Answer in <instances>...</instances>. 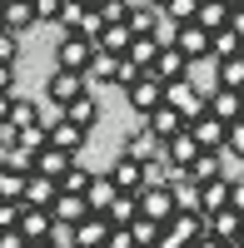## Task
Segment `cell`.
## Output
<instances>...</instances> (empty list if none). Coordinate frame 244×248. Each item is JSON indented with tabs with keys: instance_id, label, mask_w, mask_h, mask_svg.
I'll list each match as a JSON object with an SVG mask.
<instances>
[{
	"instance_id": "obj_12",
	"label": "cell",
	"mask_w": 244,
	"mask_h": 248,
	"mask_svg": "<svg viewBox=\"0 0 244 248\" xmlns=\"http://www.w3.org/2000/svg\"><path fill=\"white\" fill-rule=\"evenodd\" d=\"M55 194H60V184L45 179V174H35V169L25 174V184H20V203H35V209H50Z\"/></svg>"
},
{
	"instance_id": "obj_31",
	"label": "cell",
	"mask_w": 244,
	"mask_h": 248,
	"mask_svg": "<svg viewBox=\"0 0 244 248\" xmlns=\"http://www.w3.org/2000/svg\"><path fill=\"white\" fill-rule=\"evenodd\" d=\"M155 50H159V45H155V35H135L125 55L135 60V65H139V70H150V60H155Z\"/></svg>"
},
{
	"instance_id": "obj_17",
	"label": "cell",
	"mask_w": 244,
	"mask_h": 248,
	"mask_svg": "<svg viewBox=\"0 0 244 248\" xmlns=\"http://www.w3.org/2000/svg\"><path fill=\"white\" fill-rule=\"evenodd\" d=\"M65 119L80 124V129H95V124H100V99H95L90 90L75 94V99H65Z\"/></svg>"
},
{
	"instance_id": "obj_42",
	"label": "cell",
	"mask_w": 244,
	"mask_h": 248,
	"mask_svg": "<svg viewBox=\"0 0 244 248\" xmlns=\"http://www.w3.org/2000/svg\"><path fill=\"white\" fill-rule=\"evenodd\" d=\"M225 25H229V30L244 40V5H234V10H229V20H225Z\"/></svg>"
},
{
	"instance_id": "obj_7",
	"label": "cell",
	"mask_w": 244,
	"mask_h": 248,
	"mask_svg": "<svg viewBox=\"0 0 244 248\" xmlns=\"http://www.w3.org/2000/svg\"><path fill=\"white\" fill-rule=\"evenodd\" d=\"M125 94H130V109H135V119H139L145 109H155L159 99H165V85H159V79L145 70V75L135 79V85H125Z\"/></svg>"
},
{
	"instance_id": "obj_2",
	"label": "cell",
	"mask_w": 244,
	"mask_h": 248,
	"mask_svg": "<svg viewBox=\"0 0 244 248\" xmlns=\"http://www.w3.org/2000/svg\"><path fill=\"white\" fill-rule=\"evenodd\" d=\"M174 50L185 55L190 65H205V60H209V30L194 25V20H190V25H179V30H174Z\"/></svg>"
},
{
	"instance_id": "obj_45",
	"label": "cell",
	"mask_w": 244,
	"mask_h": 248,
	"mask_svg": "<svg viewBox=\"0 0 244 248\" xmlns=\"http://www.w3.org/2000/svg\"><path fill=\"white\" fill-rule=\"evenodd\" d=\"M25 248H65V243H60V238H55V233H50V238H30V243H25Z\"/></svg>"
},
{
	"instance_id": "obj_52",
	"label": "cell",
	"mask_w": 244,
	"mask_h": 248,
	"mask_svg": "<svg viewBox=\"0 0 244 248\" xmlns=\"http://www.w3.org/2000/svg\"><path fill=\"white\" fill-rule=\"evenodd\" d=\"M130 248H145V243H130Z\"/></svg>"
},
{
	"instance_id": "obj_41",
	"label": "cell",
	"mask_w": 244,
	"mask_h": 248,
	"mask_svg": "<svg viewBox=\"0 0 244 248\" xmlns=\"http://www.w3.org/2000/svg\"><path fill=\"white\" fill-rule=\"evenodd\" d=\"M0 248H25V233H20L15 223H10V229H0Z\"/></svg>"
},
{
	"instance_id": "obj_38",
	"label": "cell",
	"mask_w": 244,
	"mask_h": 248,
	"mask_svg": "<svg viewBox=\"0 0 244 248\" xmlns=\"http://www.w3.org/2000/svg\"><path fill=\"white\" fill-rule=\"evenodd\" d=\"M20 184H25V174L0 169V199H15V203H20Z\"/></svg>"
},
{
	"instance_id": "obj_24",
	"label": "cell",
	"mask_w": 244,
	"mask_h": 248,
	"mask_svg": "<svg viewBox=\"0 0 244 248\" xmlns=\"http://www.w3.org/2000/svg\"><path fill=\"white\" fill-rule=\"evenodd\" d=\"M110 184H115V189L139 194V189H145V179H139V164H135L130 154H120V159H115V169H110Z\"/></svg>"
},
{
	"instance_id": "obj_50",
	"label": "cell",
	"mask_w": 244,
	"mask_h": 248,
	"mask_svg": "<svg viewBox=\"0 0 244 248\" xmlns=\"http://www.w3.org/2000/svg\"><path fill=\"white\" fill-rule=\"evenodd\" d=\"M80 5H100V0H80Z\"/></svg>"
},
{
	"instance_id": "obj_29",
	"label": "cell",
	"mask_w": 244,
	"mask_h": 248,
	"mask_svg": "<svg viewBox=\"0 0 244 248\" xmlns=\"http://www.w3.org/2000/svg\"><path fill=\"white\" fill-rule=\"evenodd\" d=\"M125 229H130V238H135V243L155 248V238H159V229H165V223H159V218H145V214H135V218L125 223Z\"/></svg>"
},
{
	"instance_id": "obj_40",
	"label": "cell",
	"mask_w": 244,
	"mask_h": 248,
	"mask_svg": "<svg viewBox=\"0 0 244 248\" xmlns=\"http://www.w3.org/2000/svg\"><path fill=\"white\" fill-rule=\"evenodd\" d=\"M229 209L244 214V174H229Z\"/></svg>"
},
{
	"instance_id": "obj_34",
	"label": "cell",
	"mask_w": 244,
	"mask_h": 248,
	"mask_svg": "<svg viewBox=\"0 0 244 248\" xmlns=\"http://www.w3.org/2000/svg\"><path fill=\"white\" fill-rule=\"evenodd\" d=\"M194 5H199V0H165V5H159V15L174 20V25H190V20H194Z\"/></svg>"
},
{
	"instance_id": "obj_21",
	"label": "cell",
	"mask_w": 244,
	"mask_h": 248,
	"mask_svg": "<svg viewBox=\"0 0 244 248\" xmlns=\"http://www.w3.org/2000/svg\"><path fill=\"white\" fill-rule=\"evenodd\" d=\"M130 25L120 20V25H100V35H95V50H105V55H125L130 50Z\"/></svg>"
},
{
	"instance_id": "obj_19",
	"label": "cell",
	"mask_w": 244,
	"mask_h": 248,
	"mask_svg": "<svg viewBox=\"0 0 244 248\" xmlns=\"http://www.w3.org/2000/svg\"><path fill=\"white\" fill-rule=\"evenodd\" d=\"M85 214H90V209H85V194H65V189H60L55 203H50V218H55V223H65V229H70V223H80Z\"/></svg>"
},
{
	"instance_id": "obj_26",
	"label": "cell",
	"mask_w": 244,
	"mask_h": 248,
	"mask_svg": "<svg viewBox=\"0 0 244 248\" xmlns=\"http://www.w3.org/2000/svg\"><path fill=\"white\" fill-rule=\"evenodd\" d=\"M214 75H219V85L225 90H244V55H229V60H209Z\"/></svg>"
},
{
	"instance_id": "obj_9",
	"label": "cell",
	"mask_w": 244,
	"mask_h": 248,
	"mask_svg": "<svg viewBox=\"0 0 244 248\" xmlns=\"http://www.w3.org/2000/svg\"><path fill=\"white\" fill-rule=\"evenodd\" d=\"M135 199H139V214H145V218H159V223H165V218L174 214V194H170V184H150V189H139Z\"/></svg>"
},
{
	"instance_id": "obj_14",
	"label": "cell",
	"mask_w": 244,
	"mask_h": 248,
	"mask_svg": "<svg viewBox=\"0 0 244 248\" xmlns=\"http://www.w3.org/2000/svg\"><path fill=\"white\" fill-rule=\"evenodd\" d=\"M90 129H80V124H70L65 114H60L50 129H45V144H55V149H65V154H80V144H85Z\"/></svg>"
},
{
	"instance_id": "obj_23",
	"label": "cell",
	"mask_w": 244,
	"mask_h": 248,
	"mask_svg": "<svg viewBox=\"0 0 244 248\" xmlns=\"http://www.w3.org/2000/svg\"><path fill=\"white\" fill-rule=\"evenodd\" d=\"M120 189L110 184V174H90V184H85V209L90 214H105V203L115 199Z\"/></svg>"
},
{
	"instance_id": "obj_1",
	"label": "cell",
	"mask_w": 244,
	"mask_h": 248,
	"mask_svg": "<svg viewBox=\"0 0 244 248\" xmlns=\"http://www.w3.org/2000/svg\"><path fill=\"white\" fill-rule=\"evenodd\" d=\"M90 55H95V40H85V35H70V30H60V40H55V65H60V70H80V75H85Z\"/></svg>"
},
{
	"instance_id": "obj_28",
	"label": "cell",
	"mask_w": 244,
	"mask_h": 248,
	"mask_svg": "<svg viewBox=\"0 0 244 248\" xmlns=\"http://www.w3.org/2000/svg\"><path fill=\"white\" fill-rule=\"evenodd\" d=\"M155 20H159V10L145 5V0H135L130 15H125V25H130V35H150V30H155Z\"/></svg>"
},
{
	"instance_id": "obj_4",
	"label": "cell",
	"mask_w": 244,
	"mask_h": 248,
	"mask_svg": "<svg viewBox=\"0 0 244 248\" xmlns=\"http://www.w3.org/2000/svg\"><path fill=\"white\" fill-rule=\"evenodd\" d=\"M90 90V79L80 75V70H50V79H45V99H55V105H65V99H75V94H85Z\"/></svg>"
},
{
	"instance_id": "obj_20",
	"label": "cell",
	"mask_w": 244,
	"mask_h": 248,
	"mask_svg": "<svg viewBox=\"0 0 244 248\" xmlns=\"http://www.w3.org/2000/svg\"><path fill=\"white\" fill-rule=\"evenodd\" d=\"M225 203H229V174L199 184V214H214V209H225Z\"/></svg>"
},
{
	"instance_id": "obj_39",
	"label": "cell",
	"mask_w": 244,
	"mask_h": 248,
	"mask_svg": "<svg viewBox=\"0 0 244 248\" xmlns=\"http://www.w3.org/2000/svg\"><path fill=\"white\" fill-rule=\"evenodd\" d=\"M35 5V20L40 25H55V10H60V0H30Z\"/></svg>"
},
{
	"instance_id": "obj_18",
	"label": "cell",
	"mask_w": 244,
	"mask_h": 248,
	"mask_svg": "<svg viewBox=\"0 0 244 248\" xmlns=\"http://www.w3.org/2000/svg\"><path fill=\"white\" fill-rule=\"evenodd\" d=\"M205 109H209L219 124L239 119V114H244V109H239V90H225V85H214V94H205Z\"/></svg>"
},
{
	"instance_id": "obj_49",
	"label": "cell",
	"mask_w": 244,
	"mask_h": 248,
	"mask_svg": "<svg viewBox=\"0 0 244 248\" xmlns=\"http://www.w3.org/2000/svg\"><path fill=\"white\" fill-rule=\"evenodd\" d=\"M225 5H229V10H234V5H244V0H225Z\"/></svg>"
},
{
	"instance_id": "obj_5",
	"label": "cell",
	"mask_w": 244,
	"mask_h": 248,
	"mask_svg": "<svg viewBox=\"0 0 244 248\" xmlns=\"http://www.w3.org/2000/svg\"><path fill=\"white\" fill-rule=\"evenodd\" d=\"M150 75L159 79V85H170V79H185V75H190V60L179 55L174 45H159L155 60H150Z\"/></svg>"
},
{
	"instance_id": "obj_48",
	"label": "cell",
	"mask_w": 244,
	"mask_h": 248,
	"mask_svg": "<svg viewBox=\"0 0 244 248\" xmlns=\"http://www.w3.org/2000/svg\"><path fill=\"white\" fill-rule=\"evenodd\" d=\"M145 5H155V10H159V5H165V0H145Z\"/></svg>"
},
{
	"instance_id": "obj_30",
	"label": "cell",
	"mask_w": 244,
	"mask_h": 248,
	"mask_svg": "<svg viewBox=\"0 0 244 248\" xmlns=\"http://www.w3.org/2000/svg\"><path fill=\"white\" fill-rule=\"evenodd\" d=\"M5 124H15V129L35 124V99H25V94H10V114H5Z\"/></svg>"
},
{
	"instance_id": "obj_43",
	"label": "cell",
	"mask_w": 244,
	"mask_h": 248,
	"mask_svg": "<svg viewBox=\"0 0 244 248\" xmlns=\"http://www.w3.org/2000/svg\"><path fill=\"white\" fill-rule=\"evenodd\" d=\"M15 90V65H0V94Z\"/></svg>"
},
{
	"instance_id": "obj_6",
	"label": "cell",
	"mask_w": 244,
	"mask_h": 248,
	"mask_svg": "<svg viewBox=\"0 0 244 248\" xmlns=\"http://www.w3.org/2000/svg\"><path fill=\"white\" fill-rule=\"evenodd\" d=\"M139 124H145L150 134H159V139H170V134H179V129H185V114H179L174 105H165V99H159L155 109H145V114H139Z\"/></svg>"
},
{
	"instance_id": "obj_32",
	"label": "cell",
	"mask_w": 244,
	"mask_h": 248,
	"mask_svg": "<svg viewBox=\"0 0 244 248\" xmlns=\"http://www.w3.org/2000/svg\"><path fill=\"white\" fill-rule=\"evenodd\" d=\"M55 184H60L65 194H85V184H90V169H85V164H70V169L60 174Z\"/></svg>"
},
{
	"instance_id": "obj_44",
	"label": "cell",
	"mask_w": 244,
	"mask_h": 248,
	"mask_svg": "<svg viewBox=\"0 0 244 248\" xmlns=\"http://www.w3.org/2000/svg\"><path fill=\"white\" fill-rule=\"evenodd\" d=\"M190 248H225V243H219V238H214V233H199V238H194V243H190Z\"/></svg>"
},
{
	"instance_id": "obj_25",
	"label": "cell",
	"mask_w": 244,
	"mask_h": 248,
	"mask_svg": "<svg viewBox=\"0 0 244 248\" xmlns=\"http://www.w3.org/2000/svg\"><path fill=\"white\" fill-rule=\"evenodd\" d=\"M135 214H139V199H135L130 189H120V194H115V199L105 203V218L115 223V229H125V223H130Z\"/></svg>"
},
{
	"instance_id": "obj_22",
	"label": "cell",
	"mask_w": 244,
	"mask_h": 248,
	"mask_svg": "<svg viewBox=\"0 0 244 248\" xmlns=\"http://www.w3.org/2000/svg\"><path fill=\"white\" fill-rule=\"evenodd\" d=\"M219 174H225V154H219V149H199V154L190 159V179H194V184L219 179Z\"/></svg>"
},
{
	"instance_id": "obj_10",
	"label": "cell",
	"mask_w": 244,
	"mask_h": 248,
	"mask_svg": "<svg viewBox=\"0 0 244 248\" xmlns=\"http://www.w3.org/2000/svg\"><path fill=\"white\" fill-rule=\"evenodd\" d=\"M159 149H165V139H159V134H150L145 124H135V129L125 134V154H130L135 164H150V159H159Z\"/></svg>"
},
{
	"instance_id": "obj_55",
	"label": "cell",
	"mask_w": 244,
	"mask_h": 248,
	"mask_svg": "<svg viewBox=\"0 0 244 248\" xmlns=\"http://www.w3.org/2000/svg\"><path fill=\"white\" fill-rule=\"evenodd\" d=\"M225 248H239V243H225Z\"/></svg>"
},
{
	"instance_id": "obj_35",
	"label": "cell",
	"mask_w": 244,
	"mask_h": 248,
	"mask_svg": "<svg viewBox=\"0 0 244 248\" xmlns=\"http://www.w3.org/2000/svg\"><path fill=\"white\" fill-rule=\"evenodd\" d=\"M225 154H234V159H244V114L225 124Z\"/></svg>"
},
{
	"instance_id": "obj_15",
	"label": "cell",
	"mask_w": 244,
	"mask_h": 248,
	"mask_svg": "<svg viewBox=\"0 0 244 248\" xmlns=\"http://www.w3.org/2000/svg\"><path fill=\"white\" fill-rule=\"evenodd\" d=\"M194 154H199V144H194V134H190V124H185L179 134H170L165 149H159V159H165V164H179V169H190Z\"/></svg>"
},
{
	"instance_id": "obj_53",
	"label": "cell",
	"mask_w": 244,
	"mask_h": 248,
	"mask_svg": "<svg viewBox=\"0 0 244 248\" xmlns=\"http://www.w3.org/2000/svg\"><path fill=\"white\" fill-rule=\"evenodd\" d=\"M239 55H244V40H239Z\"/></svg>"
},
{
	"instance_id": "obj_33",
	"label": "cell",
	"mask_w": 244,
	"mask_h": 248,
	"mask_svg": "<svg viewBox=\"0 0 244 248\" xmlns=\"http://www.w3.org/2000/svg\"><path fill=\"white\" fill-rule=\"evenodd\" d=\"M139 75H145V70H139L130 55H115V75H110V85H120V90H125V85H135Z\"/></svg>"
},
{
	"instance_id": "obj_3",
	"label": "cell",
	"mask_w": 244,
	"mask_h": 248,
	"mask_svg": "<svg viewBox=\"0 0 244 248\" xmlns=\"http://www.w3.org/2000/svg\"><path fill=\"white\" fill-rule=\"evenodd\" d=\"M165 105H174L179 114H185V124H190L194 114H205V94H199L190 85V75H185V79H170V85H165Z\"/></svg>"
},
{
	"instance_id": "obj_27",
	"label": "cell",
	"mask_w": 244,
	"mask_h": 248,
	"mask_svg": "<svg viewBox=\"0 0 244 248\" xmlns=\"http://www.w3.org/2000/svg\"><path fill=\"white\" fill-rule=\"evenodd\" d=\"M225 20H229V5H225V0H199V5H194V25L219 30Z\"/></svg>"
},
{
	"instance_id": "obj_8",
	"label": "cell",
	"mask_w": 244,
	"mask_h": 248,
	"mask_svg": "<svg viewBox=\"0 0 244 248\" xmlns=\"http://www.w3.org/2000/svg\"><path fill=\"white\" fill-rule=\"evenodd\" d=\"M40 20H35V5L30 0H0V30H10V35H25L35 30Z\"/></svg>"
},
{
	"instance_id": "obj_11",
	"label": "cell",
	"mask_w": 244,
	"mask_h": 248,
	"mask_svg": "<svg viewBox=\"0 0 244 248\" xmlns=\"http://www.w3.org/2000/svg\"><path fill=\"white\" fill-rule=\"evenodd\" d=\"M15 229L25 233V243H30V238H50V233H55V218H50V209L20 203V218H15Z\"/></svg>"
},
{
	"instance_id": "obj_54",
	"label": "cell",
	"mask_w": 244,
	"mask_h": 248,
	"mask_svg": "<svg viewBox=\"0 0 244 248\" xmlns=\"http://www.w3.org/2000/svg\"><path fill=\"white\" fill-rule=\"evenodd\" d=\"M239 174H244V159H239Z\"/></svg>"
},
{
	"instance_id": "obj_51",
	"label": "cell",
	"mask_w": 244,
	"mask_h": 248,
	"mask_svg": "<svg viewBox=\"0 0 244 248\" xmlns=\"http://www.w3.org/2000/svg\"><path fill=\"white\" fill-rule=\"evenodd\" d=\"M239 109H244V90H239Z\"/></svg>"
},
{
	"instance_id": "obj_36",
	"label": "cell",
	"mask_w": 244,
	"mask_h": 248,
	"mask_svg": "<svg viewBox=\"0 0 244 248\" xmlns=\"http://www.w3.org/2000/svg\"><path fill=\"white\" fill-rule=\"evenodd\" d=\"M80 15H85V5H80V0H60L55 25H60V30H75V25H80Z\"/></svg>"
},
{
	"instance_id": "obj_46",
	"label": "cell",
	"mask_w": 244,
	"mask_h": 248,
	"mask_svg": "<svg viewBox=\"0 0 244 248\" xmlns=\"http://www.w3.org/2000/svg\"><path fill=\"white\" fill-rule=\"evenodd\" d=\"M15 94V90H10ZM10 94H0V124H5V114H10Z\"/></svg>"
},
{
	"instance_id": "obj_37",
	"label": "cell",
	"mask_w": 244,
	"mask_h": 248,
	"mask_svg": "<svg viewBox=\"0 0 244 248\" xmlns=\"http://www.w3.org/2000/svg\"><path fill=\"white\" fill-rule=\"evenodd\" d=\"M0 65H20V35L0 30Z\"/></svg>"
},
{
	"instance_id": "obj_13",
	"label": "cell",
	"mask_w": 244,
	"mask_h": 248,
	"mask_svg": "<svg viewBox=\"0 0 244 248\" xmlns=\"http://www.w3.org/2000/svg\"><path fill=\"white\" fill-rule=\"evenodd\" d=\"M190 134H194V144H199V149H219V154H225V124H219L209 109L190 119Z\"/></svg>"
},
{
	"instance_id": "obj_47",
	"label": "cell",
	"mask_w": 244,
	"mask_h": 248,
	"mask_svg": "<svg viewBox=\"0 0 244 248\" xmlns=\"http://www.w3.org/2000/svg\"><path fill=\"white\" fill-rule=\"evenodd\" d=\"M234 243H239V248H244V218H239V233H234Z\"/></svg>"
},
{
	"instance_id": "obj_16",
	"label": "cell",
	"mask_w": 244,
	"mask_h": 248,
	"mask_svg": "<svg viewBox=\"0 0 244 248\" xmlns=\"http://www.w3.org/2000/svg\"><path fill=\"white\" fill-rule=\"evenodd\" d=\"M70 164H75V154H65V149H55V144H45V149H35L30 169H35V174H45V179H60Z\"/></svg>"
}]
</instances>
